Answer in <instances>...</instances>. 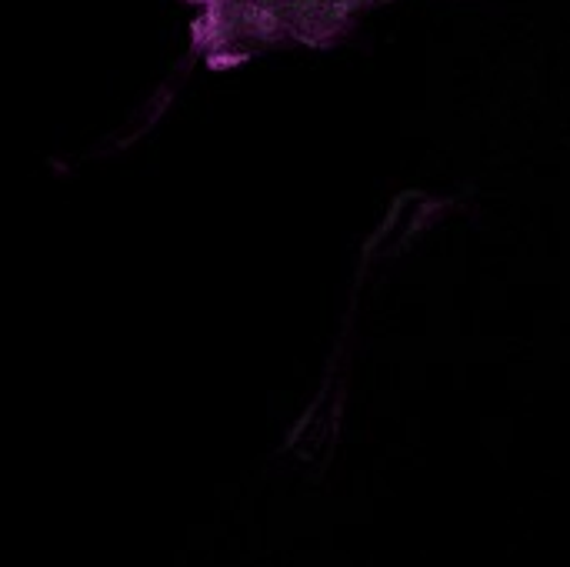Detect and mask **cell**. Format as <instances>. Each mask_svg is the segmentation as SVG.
Masks as SVG:
<instances>
[{
	"instance_id": "6da1fadb",
	"label": "cell",
	"mask_w": 570,
	"mask_h": 567,
	"mask_svg": "<svg viewBox=\"0 0 570 567\" xmlns=\"http://www.w3.org/2000/svg\"><path fill=\"white\" fill-rule=\"evenodd\" d=\"M187 7V50L174 77L150 97L137 134L154 127L174 100L177 80L194 67L227 74L271 53L337 50L381 10L401 0H180ZM134 134V137H137ZM130 137V140H134ZM127 140V144H130Z\"/></svg>"
}]
</instances>
